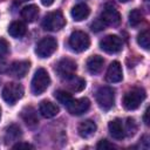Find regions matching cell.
Masks as SVG:
<instances>
[{"label":"cell","mask_w":150,"mask_h":150,"mask_svg":"<svg viewBox=\"0 0 150 150\" xmlns=\"http://www.w3.org/2000/svg\"><path fill=\"white\" fill-rule=\"evenodd\" d=\"M21 117L22 120L25 121V123L30 127V128H34L38 125L39 123V118H38V115H36V111L34 108L32 107H26L22 109L21 111Z\"/></svg>","instance_id":"obj_17"},{"label":"cell","mask_w":150,"mask_h":150,"mask_svg":"<svg viewBox=\"0 0 150 150\" xmlns=\"http://www.w3.org/2000/svg\"><path fill=\"white\" fill-rule=\"evenodd\" d=\"M104 26H117L121 21V15L118 11L110 5H107L103 12L101 13V16L98 19Z\"/></svg>","instance_id":"obj_10"},{"label":"cell","mask_w":150,"mask_h":150,"mask_svg":"<svg viewBox=\"0 0 150 150\" xmlns=\"http://www.w3.org/2000/svg\"><path fill=\"white\" fill-rule=\"evenodd\" d=\"M96 102L98 107L103 110H109L112 108L115 102V91L110 87H101L96 93Z\"/></svg>","instance_id":"obj_6"},{"label":"cell","mask_w":150,"mask_h":150,"mask_svg":"<svg viewBox=\"0 0 150 150\" xmlns=\"http://www.w3.org/2000/svg\"><path fill=\"white\" fill-rule=\"evenodd\" d=\"M96 148H97L98 150H107V149H114L115 146H114L111 143H109L107 139H101V141L97 143Z\"/></svg>","instance_id":"obj_28"},{"label":"cell","mask_w":150,"mask_h":150,"mask_svg":"<svg viewBox=\"0 0 150 150\" xmlns=\"http://www.w3.org/2000/svg\"><path fill=\"white\" fill-rule=\"evenodd\" d=\"M2 98L8 103V104H15L16 101H19L23 96V87L20 83H6L5 87L2 88Z\"/></svg>","instance_id":"obj_4"},{"label":"cell","mask_w":150,"mask_h":150,"mask_svg":"<svg viewBox=\"0 0 150 150\" xmlns=\"http://www.w3.org/2000/svg\"><path fill=\"white\" fill-rule=\"evenodd\" d=\"M148 115H149V108H146V110L144 111V116H143L144 123H145L146 125H149V118H148Z\"/></svg>","instance_id":"obj_32"},{"label":"cell","mask_w":150,"mask_h":150,"mask_svg":"<svg viewBox=\"0 0 150 150\" xmlns=\"http://www.w3.org/2000/svg\"><path fill=\"white\" fill-rule=\"evenodd\" d=\"M75 71H76V63L71 59L64 57V59L60 60L59 63L56 64V73L63 80H67V79L74 76Z\"/></svg>","instance_id":"obj_9"},{"label":"cell","mask_w":150,"mask_h":150,"mask_svg":"<svg viewBox=\"0 0 150 150\" xmlns=\"http://www.w3.org/2000/svg\"><path fill=\"white\" fill-rule=\"evenodd\" d=\"M97 127H96V123L91 120H86L83 122H81L79 124V128H77V131H79V135L83 138H88L90 137L91 135L95 134Z\"/></svg>","instance_id":"obj_16"},{"label":"cell","mask_w":150,"mask_h":150,"mask_svg":"<svg viewBox=\"0 0 150 150\" xmlns=\"http://www.w3.org/2000/svg\"><path fill=\"white\" fill-rule=\"evenodd\" d=\"M108 129H109L110 135L115 139H122L125 136V129L120 118H115V120L110 121L108 124Z\"/></svg>","instance_id":"obj_15"},{"label":"cell","mask_w":150,"mask_h":150,"mask_svg":"<svg viewBox=\"0 0 150 150\" xmlns=\"http://www.w3.org/2000/svg\"><path fill=\"white\" fill-rule=\"evenodd\" d=\"M0 117H1V108H0Z\"/></svg>","instance_id":"obj_35"},{"label":"cell","mask_w":150,"mask_h":150,"mask_svg":"<svg viewBox=\"0 0 150 150\" xmlns=\"http://www.w3.org/2000/svg\"><path fill=\"white\" fill-rule=\"evenodd\" d=\"M20 1H27V0H20Z\"/></svg>","instance_id":"obj_36"},{"label":"cell","mask_w":150,"mask_h":150,"mask_svg":"<svg viewBox=\"0 0 150 150\" xmlns=\"http://www.w3.org/2000/svg\"><path fill=\"white\" fill-rule=\"evenodd\" d=\"M54 97L56 98V101L57 102H60V103H62V104H64V105H67L71 100H73V97H71V94H69L68 91H66V90H56L55 93H54Z\"/></svg>","instance_id":"obj_24"},{"label":"cell","mask_w":150,"mask_h":150,"mask_svg":"<svg viewBox=\"0 0 150 150\" xmlns=\"http://www.w3.org/2000/svg\"><path fill=\"white\" fill-rule=\"evenodd\" d=\"M103 63H104L103 57H101L100 55H93L87 60V69L90 74L96 75L101 71Z\"/></svg>","instance_id":"obj_19"},{"label":"cell","mask_w":150,"mask_h":150,"mask_svg":"<svg viewBox=\"0 0 150 150\" xmlns=\"http://www.w3.org/2000/svg\"><path fill=\"white\" fill-rule=\"evenodd\" d=\"M143 20V14L139 9H132L129 13V23L131 26H137L142 22Z\"/></svg>","instance_id":"obj_26"},{"label":"cell","mask_w":150,"mask_h":150,"mask_svg":"<svg viewBox=\"0 0 150 150\" xmlns=\"http://www.w3.org/2000/svg\"><path fill=\"white\" fill-rule=\"evenodd\" d=\"M122 79H123V73H122L121 63L118 61H112L108 67L105 80L110 83H117L122 81Z\"/></svg>","instance_id":"obj_13"},{"label":"cell","mask_w":150,"mask_h":150,"mask_svg":"<svg viewBox=\"0 0 150 150\" xmlns=\"http://www.w3.org/2000/svg\"><path fill=\"white\" fill-rule=\"evenodd\" d=\"M29 66H30L29 61H14L8 68V74L13 77L21 79L29 70Z\"/></svg>","instance_id":"obj_12"},{"label":"cell","mask_w":150,"mask_h":150,"mask_svg":"<svg viewBox=\"0 0 150 150\" xmlns=\"http://www.w3.org/2000/svg\"><path fill=\"white\" fill-rule=\"evenodd\" d=\"M8 33L11 36L20 39L26 34V25L21 21H14L8 27Z\"/></svg>","instance_id":"obj_22"},{"label":"cell","mask_w":150,"mask_h":150,"mask_svg":"<svg viewBox=\"0 0 150 150\" xmlns=\"http://www.w3.org/2000/svg\"><path fill=\"white\" fill-rule=\"evenodd\" d=\"M145 98V91L142 88H134L127 91L123 96V107L127 110H135L137 109L141 103Z\"/></svg>","instance_id":"obj_1"},{"label":"cell","mask_w":150,"mask_h":150,"mask_svg":"<svg viewBox=\"0 0 150 150\" xmlns=\"http://www.w3.org/2000/svg\"><path fill=\"white\" fill-rule=\"evenodd\" d=\"M57 48V42L54 38L52 36H45L43 39H41L35 48V53L41 59H46L49 57L52 54H54V52Z\"/></svg>","instance_id":"obj_7"},{"label":"cell","mask_w":150,"mask_h":150,"mask_svg":"<svg viewBox=\"0 0 150 150\" xmlns=\"http://www.w3.org/2000/svg\"><path fill=\"white\" fill-rule=\"evenodd\" d=\"M67 83H68V87L73 90V91H81L84 87H86V81L81 77H76L75 75L67 79L66 80Z\"/></svg>","instance_id":"obj_23"},{"label":"cell","mask_w":150,"mask_h":150,"mask_svg":"<svg viewBox=\"0 0 150 150\" xmlns=\"http://www.w3.org/2000/svg\"><path fill=\"white\" fill-rule=\"evenodd\" d=\"M39 111L43 117L52 118V117H54L59 114L60 109L55 103H53L50 101H47V100H43V101H41V103L39 105Z\"/></svg>","instance_id":"obj_14"},{"label":"cell","mask_w":150,"mask_h":150,"mask_svg":"<svg viewBox=\"0 0 150 150\" xmlns=\"http://www.w3.org/2000/svg\"><path fill=\"white\" fill-rule=\"evenodd\" d=\"M90 107V101L87 97H81L77 100H71L68 104H67V109L71 115L79 116L84 114Z\"/></svg>","instance_id":"obj_11"},{"label":"cell","mask_w":150,"mask_h":150,"mask_svg":"<svg viewBox=\"0 0 150 150\" xmlns=\"http://www.w3.org/2000/svg\"><path fill=\"white\" fill-rule=\"evenodd\" d=\"M22 132L21 129L16 125V124H12L6 129V134H5V143L6 144H12L14 142H19L20 137H21Z\"/></svg>","instance_id":"obj_20"},{"label":"cell","mask_w":150,"mask_h":150,"mask_svg":"<svg viewBox=\"0 0 150 150\" xmlns=\"http://www.w3.org/2000/svg\"><path fill=\"white\" fill-rule=\"evenodd\" d=\"M90 14V8L86 4H77L71 8V16L75 21H82Z\"/></svg>","instance_id":"obj_18"},{"label":"cell","mask_w":150,"mask_h":150,"mask_svg":"<svg viewBox=\"0 0 150 150\" xmlns=\"http://www.w3.org/2000/svg\"><path fill=\"white\" fill-rule=\"evenodd\" d=\"M120 1H121V2H128L129 0H120Z\"/></svg>","instance_id":"obj_34"},{"label":"cell","mask_w":150,"mask_h":150,"mask_svg":"<svg viewBox=\"0 0 150 150\" xmlns=\"http://www.w3.org/2000/svg\"><path fill=\"white\" fill-rule=\"evenodd\" d=\"M136 129H137V127H136V124H135V121H134L132 118H128V122H127V130L129 131V134H130V135H134L135 131H136Z\"/></svg>","instance_id":"obj_29"},{"label":"cell","mask_w":150,"mask_h":150,"mask_svg":"<svg viewBox=\"0 0 150 150\" xmlns=\"http://www.w3.org/2000/svg\"><path fill=\"white\" fill-rule=\"evenodd\" d=\"M64 25H66V19H64L63 14L60 11H55V12L48 13L42 20L43 29L49 30V32L60 30L61 28L64 27Z\"/></svg>","instance_id":"obj_2"},{"label":"cell","mask_w":150,"mask_h":150,"mask_svg":"<svg viewBox=\"0 0 150 150\" xmlns=\"http://www.w3.org/2000/svg\"><path fill=\"white\" fill-rule=\"evenodd\" d=\"M38 15H39V8L35 5H28V6H25L21 9V16L27 22L35 21Z\"/></svg>","instance_id":"obj_21"},{"label":"cell","mask_w":150,"mask_h":150,"mask_svg":"<svg viewBox=\"0 0 150 150\" xmlns=\"http://www.w3.org/2000/svg\"><path fill=\"white\" fill-rule=\"evenodd\" d=\"M49 84H50L49 74L47 73L46 69L39 68L35 71L34 76H33V80H32V91H33V94L34 95L42 94L48 88Z\"/></svg>","instance_id":"obj_3"},{"label":"cell","mask_w":150,"mask_h":150,"mask_svg":"<svg viewBox=\"0 0 150 150\" xmlns=\"http://www.w3.org/2000/svg\"><path fill=\"white\" fill-rule=\"evenodd\" d=\"M54 2V0H41V4L43 6H50Z\"/></svg>","instance_id":"obj_33"},{"label":"cell","mask_w":150,"mask_h":150,"mask_svg":"<svg viewBox=\"0 0 150 150\" xmlns=\"http://www.w3.org/2000/svg\"><path fill=\"white\" fill-rule=\"evenodd\" d=\"M103 27H104V25H103V23H102L100 20H97L96 22H94V23L91 25V29H93V30H95V32H98V30L104 29Z\"/></svg>","instance_id":"obj_31"},{"label":"cell","mask_w":150,"mask_h":150,"mask_svg":"<svg viewBox=\"0 0 150 150\" xmlns=\"http://www.w3.org/2000/svg\"><path fill=\"white\" fill-rule=\"evenodd\" d=\"M100 48L109 54L118 53L122 49V40L117 35H107L100 41Z\"/></svg>","instance_id":"obj_8"},{"label":"cell","mask_w":150,"mask_h":150,"mask_svg":"<svg viewBox=\"0 0 150 150\" xmlns=\"http://www.w3.org/2000/svg\"><path fill=\"white\" fill-rule=\"evenodd\" d=\"M14 149H21V148H26V149H33L34 146L29 143H23V142H18L16 144L13 145Z\"/></svg>","instance_id":"obj_30"},{"label":"cell","mask_w":150,"mask_h":150,"mask_svg":"<svg viewBox=\"0 0 150 150\" xmlns=\"http://www.w3.org/2000/svg\"><path fill=\"white\" fill-rule=\"evenodd\" d=\"M90 45V40L87 33L82 30H75L69 36V46L74 52L81 53L88 49Z\"/></svg>","instance_id":"obj_5"},{"label":"cell","mask_w":150,"mask_h":150,"mask_svg":"<svg viewBox=\"0 0 150 150\" xmlns=\"http://www.w3.org/2000/svg\"><path fill=\"white\" fill-rule=\"evenodd\" d=\"M9 52V45L5 39H0V56H5L7 55Z\"/></svg>","instance_id":"obj_27"},{"label":"cell","mask_w":150,"mask_h":150,"mask_svg":"<svg viewBox=\"0 0 150 150\" xmlns=\"http://www.w3.org/2000/svg\"><path fill=\"white\" fill-rule=\"evenodd\" d=\"M149 38H150V36H149V30H148V29L141 32V33L138 34V36H137V42H138V45H139L142 48H144L145 50H148V49H149V46H150V39H149Z\"/></svg>","instance_id":"obj_25"}]
</instances>
